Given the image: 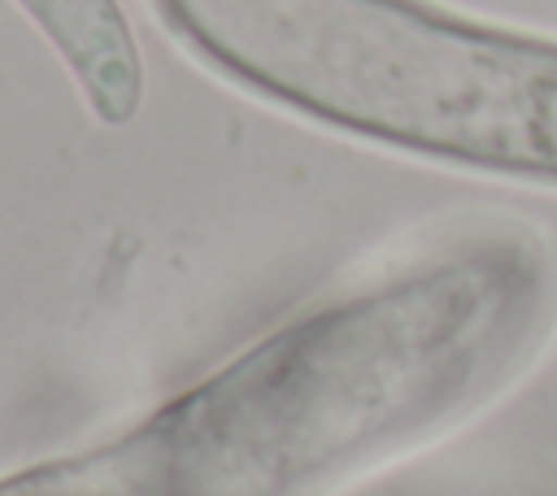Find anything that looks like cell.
<instances>
[{
	"label": "cell",
	"instance_id": "6da1fadb",
	"mask_svg": "<svg viewBox=\"0 0 557 496\" xmlns=\"http://www.w3.org/2000/svg\"><path fill=\"white\" fill-rule=\"evenodd\" d=\"M57 48L87 109L104 126H126L144 100V61L117 0H13Z\"/></svg>",
	"mask_w": 557,
	"mask_h": 496
}]
</instances>
